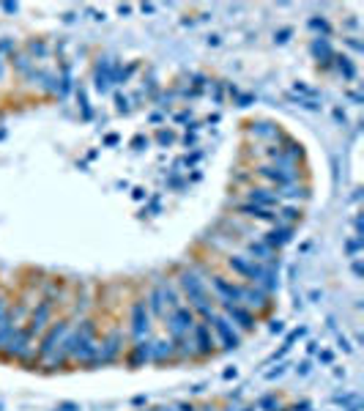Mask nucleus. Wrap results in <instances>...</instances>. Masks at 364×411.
Masks as SVG:
<instances>
[{"label": "nucleus", "instance_id": "f257e3e1", "mask_svg": "<svg viewBox=\"0 0 364 411\" xmlns=\"http://www.w3.org/2000/svg\"><path fill=\"white\" fill-rule=\"evenodd\" d=\"M179 291H181L183 302L192 307V313L200 315L205 324L219 313L216 302H211L214 296H211L208 285L203 282V277H200L194 269H183L181 274H179Z\"/></svg>", "mask_w": 364, "mask_h": 411}, {"label": "nucleus", "instance_id": "f03ea898", "mask_svg": "<svg viewBox=\"0 0 364 411\" xmlns=\"http://www.w3.org/2000/svg\"><path fill=\"white\" fill-rule=\"evenodd\" d=\"M69 329H71V321H66V318H63V321H55V324L47 329V335H44V340H41V348H38V359H41L44 365H49V368L60 365V346H63Z\"/></svg>", "mask_w": 364, "mask_h": 411}, {"label": "nucleus", "instance_id": "7ed1b4c3", "mask_svg": "<svg viewBox=\"0 0 364 411\" xmlns=\"http://www.w3.org/2000/svg\"><path fill=\"white\" fill-rule=\"evenodd\" d=\"M208 329H211V335H214V343L222 346L225 351H233V348L241 346V332L227 321V315L216 313V315L208 321Z\"/></svg>", "mask_w": 364, "mask_h": 411}, {"label": "nucleus", "instance_id": "20e7f679", "mask_svg": "<svg viewBox=\"0 0 364 411\" xmlns=\"http://www.w3.org/2000/svg\"><path fill=\"white\" fill-rule=\"evenodd\" d=\"M151 313L146 299H137L132 304V340L135 343H151Z\"/></svg>", "mask_w": 364, "mask_h": 411}, {"label": "nucleus", "instance_id": "39448f33", "mask_svg": "<svg viewBox=\"0 0 364 411\" xmlns=\"http://www.w3.org/2000/svg\"><path fill=\"white\" fill-rule=\"evenodd\" d=\"M222 315H227V321L238 329V332H252L255 329V313L247 310L244 304H236V302H222L216 304Z\"/></svg>", "mask_w": 364, "mask_h": 411}, {"label": "nucleus", "instance_id": "423d86ee", "mask_svg": "<svg viewBox=\"0 0 364 411\" xmlns=\"http://www.w3.org/2000/svg\"><path fill=\"white\" fill-rule=\"evenodd\" d=\"M236 211H238L241 219H249V222H260V225H277L280 222V216H277L274 208H263V206L247 203V201L236 203Z\"/></svg>", "mask_w": 364, "mask_h": 411}, {"label": "nucleus", "instance_id": "0eeeda50", "mask_svg": "<svg viewBox=\"0 0 364 411\" xmlns=\"http://www.w3.org/2000/svg\"><path fill=\"white\" fill-rule=\"evenodd\" d=\"M49 315H52V299L47 296V299H41V302H38V307L33 310V315L25 321V329H27L30 340H33V337H38V335L47 329V321H49Z\"/></svg>", "mask_w": 364, "mask_h": 411}, {"label": "nucleus", "instance_id": "6e6552de", "mask_svg": "<svg viewBox=\"0 0 364 411\" xmlns=\"http://www.w3.org/2000/svg\"><path fill=\"white\" fill-rule=\"evenodd\" d=\"M189 337H192V348H194L197 357H208V354L214 351V346H216V343H214V335H211V329H208L205 321H194Z\"/></svg>", "mask_w": 364, "mask_h": 411}, {"label": "nucleus", "instance_id": "1a4fd4ad", "mask_svg": "<svg viewBox=\"0 0 364 411\" xmlns=\"http://www.w3.org/2000/svg\"><path fill=\"white\" fill-rule=\"evenodd\" d=\"M244 201L247 203H255V206H263V208H280L282 201H280V192L277 190H271V187H249L247 192H244Z\"/></svg>", "mask_w": 364, "mask_h": 411}, {"label": "nucleus", "instance_id": "9d476101", "mask_svg": "<svg viewBox=\"0 0 364 411\" xmlns=\"http://www.w3.org/2000/svg\"><path fill=\"white\" fill-rule=\"evenodd\" d=\"M121 346H124V335L115 329L107 340H102V348H99V362L96 365H113L121 354Z\"/></svg>", "mask_w": 364, "mask_h": 411}, {"label": "nucleus", "instance_id": "9b49d317", "mask_svg": "<svg viewBox=\"0 0 364 411\" xmlns=\"http://www.w3.org/2000/svg\"><path fill=\"white\" fill-rule=\"evenodd\" d=\"M260 238H263V244H269L271 249H280V247H285V244L293 238V227H291V225H280V222H277V225H274L271 230H266Z\"/></svg>", "mask_w": 364, "mask_h": 411}, {"label": "nucleus", "instance_id": "f8f14e48", "mask_svg": "<svg viewBox=\"0 0 364 411\" xmlns=\"http://www.w3.org/2000/svg\"><path fill=\"white\" fill-rule=\"evenodd\" d=\"M176 357V346L170 337H162V340H151V362H168Z\"/></svg>", "mask_w": 364, "mask_h": 411}]
</instances>
